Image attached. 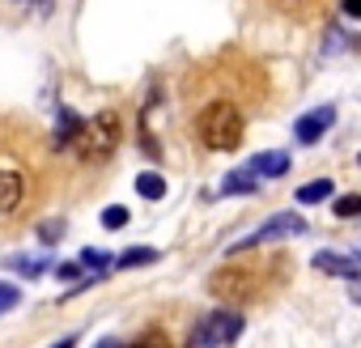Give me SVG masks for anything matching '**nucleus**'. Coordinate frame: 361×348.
<instances>
[{
	"instance_id": "22",
	"label": "nucleus",
	"mask_w": 361,
	"mask_h": 348,
	"mask_svg": "<svg viewBox=\"0 0 361 348\" xmlns=\"http://www.w3.org/2000/svg\"><path fill=\"white\" fill-rule=\"evenodd\" d=\"M56 276H60V280H77V276H81V263H60Z\"/></svg>"
},
{
	"instance_id": "17",
	"label": "nucleus",
	"mask_w": 361,
	"mask_h": 348,
	"mask_svg": "<svg viewBox=\"0 0 361 348\" xmlns=\"http://www.w3.org/2000/svg\"><path fill=\"white\" fill-rule=\"evenodd\" d=\"M128 221H132V213H128L123 204H111V209L102 213V225H106V230H123Z\"/></svg>"
},
{
	"instance_id": "25",
	"label": "nucleus",
	"mask_w": 361,
	"mask_h": 348,
	"mask_svg": "<svg viewBox=\"0 0 361 348\" xmlns=\"http://www.w3.org/2000/svg\"><path fill=\"white\" fill-rule=\"evenodd\" d=\"M18 5H22V0H18Z\"/></svg>"
},
{
	"instance_id": "16",
	"label": "nucleus",
	"mask_w": 361,
	"mask_h": 348,
	"mask_svg": "<svg viewBox=\"0 0 361 348\" xmlns=\"http://www.w3.org/2000/svg\"><path fill=\"white\" fill-rule=\"evenodd\" d=\"M64 230H68V221H43V225H39V242H43V247H56V242L64 238Z\"/></svg>"
},
{
	"instance_id": "23",
	"label": "nucleus",
	"mask_w": 361,
	"mask_h": 348,
	"mask_svg": "<svg viewBox=\"0 0 361 348\" xmlns=\"http://www.w3.org/2000/svg\"><path fill=\"white\" fill-rule=\"evenodd\" d=\"M340 9H344V18H361V0H340Z\"/></svg>"
},
{
	"instance_id": "19",
	"label": "nucleus",
	"mask_w": 361,
	"mask_h": 348,
	"mask_svg": "<svg viewBox=\"0 0 361 348\" xmlns=\"http://www.w3.org/2000/svg\"><path fill=\"white\" fill-rule=\"evenodd\" d=\"M357 213H361V196H340V200H336V217L353 221Z\"/></svg>"
},
{
	"instance_id": "8",
	"label": "nucleus",
	"mask_w": 361,
	"mask_h": 348,
	"mask_svg": "<svg viewBox=\"0 0 361 348\" xmlns=\"http://www.w3.org/2000/svg\"><path fill=\"white\" fill-rule=\"evenodd\" d=\"M314 268L319 272H331V276H344V280H357L361 276V263L353 255H331V251H319L314 255Z\"/></svg>"
},
{
	"instance_id": "15",
	"label": "nucleus",
	"mask_w": 361,
	"mask_h": 348,
	"mask_svg": "<svg viewBox=\"0 0 361 348\" xmlns=\"http://www.w3.org/2000/svg\"><path fill=\"white\" fill-rule=\"evenodd\" d=\"M331 196V179H314V183H306L302 192H298V204H319V200H327Z\"/></svg>"
},
{
	"instance_id": "14",
	"label": "nucleus",
	"mask_w": 361,
	"mask_h": 348,
	"mask_svg": "<svg viewBox=\"0 0 361 348\" xmlns=\"http://www.w3.org/2000/svg\"><path fill=\"white\" fill-rule=\"evenodd\" d=\"M5 268H9V272H18V276H39V272L47 268V259H30V255H9V259H5Z\"/></svg>"
},
{
	"instance_id": "7",
	"label": "nucleus",
	"mask_w": 361,
	"mask_h": 348,
	"mask_svg": "<svg viewBox=\"0 0 361 348\" xmlns=\"http://www.w3.org/2000/svg\"><path fill=\"white\" fill-rule=\"evenodd\" d=\"M77 132H81V115L68 111V106H60L56 111V128H51V149H68L77 140Z\"/></svg>"
},
{
	"instance_id": "3",
	"label": "nucleus",
	"mask_w": 361,
	"mask_h": 348,
	"mask_svg": "<svg viewBox=\"0 0 361 348\" xmlns=\"http://www.w3.org/2000/svg\"><path fill=\"white\" fill-rule=\"evenodd\" d=\"M243 335V314L238 310H209V314H200V323L192 327V344L196 348H221V344H230V340H238Z\"/></svg>"
},
{
	"instance_id": "1",
	"label": "nucleus",
	"mask_w": 361,
	"mask_h": 348,
	"mask_svg": "<svg viewBox=\"0 0 361 348\" xmlns=\"http://www.w3.org/2000/svg\"><path fill=\"white\" fill-rule=\"evenodd\" d=\"M196 132H200L204 149H213V153H234V149L243 144V111H238L234 102L217 98V102H209V106L200 111Z\"/></svg>"
},
{
	"instance_id": "11",
	"label": "nucleus",
	"mask_w": 361,
	"mask_h": 348,
	"mask_svg": "<svg viewBox=\"0 0 361 348\" xmlns=\"http://www.w3.org/2000/svg\"><path fill=\"white\" fill-rule=\"evenodd\" d=\"M255 187H259V179H255L251 170H234V174H226V179H221V196H247Z\"/></svg>"
},
{
	"instance_id": "20",
	"label": "nucleus",
	"mask_w": 361,
	"mask_h": 348,
	"mask_svg": "<svg viewBox=\"0 0 361 348\" xmlns=\"http://www.w3.org/2000/svg\"><path fill=\"white\" fill-rule=\"evenodd\" d=\"M18 302H22V289H13V285L0 280V310H13Z\"/></svg>"
},
{
	"instance_id": "13",
	"label": "nucleus",
	"mask_w": 361,
	"mask_h": 348,
	"mask_svg": "<svg viewBox=\"0 0 361 348\" xmlns=\"http://www.w3.org/2000/svg\"><path fill=\"white\" fill-rule=\"evenodd\" d=\"M157 259V247H132L115 259V268H140V263H153Z\"/></svg>"
},
{
	"instance_id": "5",
	"label": "nucleus",
	"mask_w": 361,
	"mask_h": 348,
	"mask_svg": "<svg viewBox=\"0 0 361 348\" xmlns=\"http://www.w3.org/2000/svg\"><path fill=\"white\" fill-rule=\"evenodd\" d=\"M255 276L251 272H238V268H226V272H213V280H209V289L217 293V297H226V302H251L255 297V285H251Z\"/></svg>"
},
{
	"instance_id": "18",
	"label": "nucleus",
	"mask_w": 361,
	"mask_h": 348,
	"mask_svg": "<svg viewBox=\"0 0 361 348\" xmlns=\"http://www.w3.org/2000/svg\"><path fill=\"white\" fill-rule=\"evenodd\" d=\"M81 268H90L94 276H102V272L111 268V259H106L102 251H81Z\"/></svg>"
},
{
	"instance_id": "10",
	"label": "nucleus",
	"mask_w": 361,
	"mask_h": 348,
	"mask_svg": "<svg viewBox=\"0 0 361 348\" xmlns=\"http://www.w3.org/2000/svg\"><path fill=\"white\" fill-rule=\"evenodd\" d=\"M247 170L255 174V179H281V174L289 170V153H259Z\"/></svg>"
},
{
	"instance_id": "21",
	"label": "nucleus",
	"mask_w": 361,
	"mask_h": 348,
	"mask_svg": "<svg viewBox=\"0 0 361 348\" xmlns=\"http://www.w3.org/2000/svg\"><path fill=\"white\" fill-rule=\"evenodd\" d=\"M327 39H331V43H323V51H331V56H336V51H344V47H348V39H344V35H340V30H327Z\"/></svg>"
},
{
	"instance_id": "9",
	"label": "nucleus",
	"mask_w": 361,
	"mask_h": 348,
	"mask_svg": "<svg viewBox=\"0 0 361 348\" xmlns=\"http://www.w3.org/2000/svg\"><path fill=\"white\" fill-rule=\"evenodd\" d=\"M22 192H26L22 174H18V170H0V217H9V213L22 204Z\"/></svg>"
},
{
	"instance_id": "24",
	"label": "nucleus",
	"mask_w": 361,
	"mask_h": 348,
	"mask_svg": "<svg viewBox=\"0 0 361 348\" xmlns=\"http://www.w3.org/2000/svg\"><path fill=\"white\" fill-rule=\"evenodd\" d=\"M285 5H289V0H285Z\"/></svg>"
},
{
	"instance_id": "4",
	"label": "nucleus",
	"mask_w": 361,
	"mask_h": 348,
	"mask_svg": "<svg viewBox=\"0 0 361 348\" xmlns=\"http://www.w3.org/2000/svg\"><path fill=\"white\" fill-rule=\"evenodd\" d=\"M302 230H306V217H302V213H276V217L264 221L255 234L238 238L230 251H255V247H268V242H281V238H298Z\"/></svg>"
},
{
	"instance_id": "2",
	"label": "nucleus",
	"mask_w": 361,
	"mask_h": 348,
	"mask_svg": "<svg viewBox=\"0 0 361 348\" xmlns=\"http://www.w3.org/2000/svg\"><path fill=\"white\" fill-rule=\"evenodd\" d=\"M119 140H123L119 115H115V111H98V115L81 119V132H77L73 144H77L81 161H106V157L119 149Z\"/></svg>"
},
{
	"instance_id": "6",
	"label": "nucleus",
	"mask_w": 361,
	"mask_h": 348,
	"mask_svg": "<svg viewBox=\"0 0 361 348\" xmlns=\"http://www.w3.org/2000/svg\"><path fill=\"white\" fill-rule=\"evenodd\" d=\"M331 123H336V111H331V106H314L310 115H302V119L293 123V140H298V144H314Z\"/></svg>"
},
{
	"instance_id": "12",
	"label": "nucleus",
	"mask_w": 361,
	"mask_h": 348,
	"mask_svg": "<svg viewBox=\"0 0 361 348\" xmlns=\"http://www.w3.org/2000/svg\"><path fill=\"white\" fill-rule=\"evenodd\" d=\"M136 192H140L145 200H161V196H166V179H161V174H153V170H145L140 179H136Z\"/></svg>"
}]
</instances>
